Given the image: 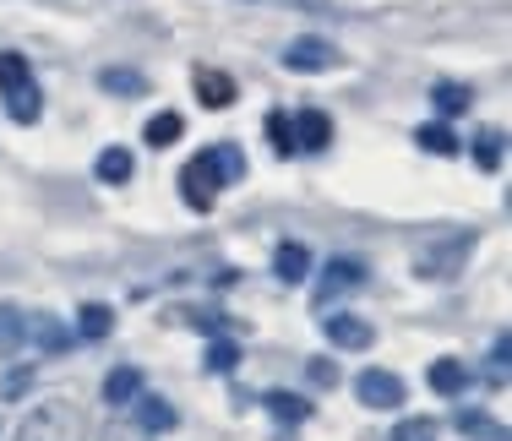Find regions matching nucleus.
<instances>
[{"instance_id": "1", "label": "nucleus", "mask_w": 512, "mask_h": 441, "mask_svg": "<svg viewBox=\"0 0 512 441\" xmlns=\"http://www.w3.org/2000/svg\"><path fill=\"white\" fill-rule=\"evenodd\" d=\"M240 175H246V153H240L235 142H218V147H207V153H197L186 169H180V196H186V207L207 213L213 196L224 186H235Z\"/></svg>"}, {"instance_id": "2", "label": "nucleus", "mask_w": 512, "mask_h": 441, "mask_svg": "<svg viewBox=\"0 0 512 441\" xmlns=\"http://www.w3.org/2000/svg\"><path fill=\"white\" fill-rule=\"evenodd\" d=\"M17 441H82V414L77 403L66 398H50L17 425Z\"/></svg>"}, {"instance_id": "3", "label": "nucleus", "mask_w": 512, "mask_h": 441, "mask_svg": "<svg viewBox=\"0 0 512 441\" xmlns=\"http://www.w3.org/2000/svg\"><path fill=\"white\" fill-rule=\"evenodd\" d=\"M469 235H453V240H442V245H425L420 256H414V267H420V278H453L458 267H463V256H469Z\"/></svg>"}, {"instance_id": "4", "label": "nucleus", "mask_w": 512, "mask_h": 441, "mask_svg": "<svg viewBox=\"0 0 512 441\" xmlns=\"http://www.w3.org/2000/svg\"><path fill=\"white\" fill-rule=\"evenodd\" d=\"M338 60H344V55H338L333 39H295L284 49V66L289 71H333Z\"/></svg>"}, {"instance_id": "5", "label": "nucleus", "mask_w": 512, "mask_h": 441, "mask_svg": "<svg viewBox=\"0 0 512 441\" xmlns=\"http://www.w3.org/2000/svg\"><path fill=\"white\" fill-rule=\"evenodd\" d=\"M365 284V262H355V256H333V262L322 267V284H316V300H338V294L360 289Z\"/></svg>"}, {"instance_id": "6", "label": "nucleus", "mask_w": 512, "mask_h": 441, "mask_svg": "<svg viewBox=\"0 0 512 441\" xmlns=\"http://www.w3.org/2000/svg\"><path fill=\"white\" fill-rule=\"evenodd\" d=\"M289 142L306 147V153H322V147L333 142V120H327L322 109H300V115H289Z\"/></svg>"}, {"instance_id": "7", "label": "nucleus", "mask_w": 512, "mask_h": 441, "mask_svg": "<svg viewBox=\"0 0 512 441\" xmlns=\"http://www.w3.org/2000/svg\"><path fill=\"white\" fill-rule=\"evenodd\" d=\"M322 333H327V343H338V349H371L376 343V327L360 322V316H349V311L322 316Z\"/></svg>"}, {"instance_id": "8", "label": "nucleus", "mask_w": 512, "mask_h": 441, "mask_svg": "<svg viewBox=\"0 0 512 441\" xmlns=\"http://www.w3.org/2000/svg\"><path fill=\"white\" fill-rule=\"evenodd\" d=\"M355 392H360L365 409H398V403H404V382H398L393 371H365L355 382Z\"/></svg>"}, {"instance_id": "9", "label": "nucleus", "mask_w": 512, "mask_h": 441, "mask_svg": "<svg viewBox=\"0 0 512 441\" xmlns=\"http://www.w3.org/2000/svg\"><path fill=\"white\" fill-rule=\"evenodd\" d=\"M131 414H137V425L148 436H169L180 425V414H175V403H169V398H137V403H131Z\"/></svg>"}, {"instance_id": "10", "label": "nucleus", "mask_w": 512, "mask_h": 441, "mask_svg": "<svg viewBox=\"0 0 512 441\" xmlns=\"http://www.w3.org/2000/svg\"><path fill=\"white\" fill-rule=\"evenodd\" d=\"M235 77H229V71H213V66H197V98L207 109H229L235 104Z\"/></svg>"}, {"instance_id": "11", "label": "nucleus", "mask_w": 512, "mask_h": 441, "mask_svg": "<svg viewBox=\"0 0 512 441\" xmlns=\"http://www.w3.org/2000/svg\"><path fill=\"white\" fill-rule=\"evenodd\" d=\"M142 398V371L137 365H115V371L104 376V403H115V409H126V403Z\"/></svg>"}, {"instance_id": "12", "label": "nucleus", "mask_w": 512, "mask_h": 441, "mask_svg": "<svg viewBox=\"0 0 512 441\" xmlns=\"http://www.w3.org/2000/svg\"><path fill=\"white\" fill-rule=\"evenodd\" d=\"M262 409L273 414V420H284V425H306L311 420V403L300 398V392H289V387H273L262 398Z\"/></svg>"}, {"instance_id": "13", "label": "nucleus", "mask_w": 512, "mask_h": 441, "mask_svg": "<svg viewBox=\"0 0 512 441\" xmlns=\"http://www.w3.org/2000/svg\"><path fill=\"white\" fill-rule=\"evenodd\" d=\"M273 273L284 278V284H300V278H311V251L300 240H284L273 256Z\"/></svg>"}, {"instance_id": "14", "label": "nucleus", "mask_w": 512, "mask_h": 441, "mask_svg": "<svg viewBox=\"0 0 512 441\" xmlns=\"http://www.w3.org/2000/svg\"><path fill=\"white\" fill-rule=\"evenodd\" d=\"M22 338H28L33 349H44V354H66V349H71V333L55 322V316H33L28 333H22Z\"/></svg>"}, {"instance_id": "15", "label": "nucleus", "mask_w": 512, "mask_h": 441, "mask_svg": "<svg viewBox=\"0 0 512 441\" xmlns=\"http://www.w3.org/2000/svg\"><path fill=\"white\" fill-rule=\"evenodd\" d=\"M425 382H431V392H442V398H458V392L469 387V365L463 360H431Z\"/></svg>"}, {"instance_id": "16", "label": "nucleus", "mask_w": 512, "mask_h": 441, "mask_svg": "<svg viewBox=\"0 0 512 441\" xmlns=\"http://www.w3.org/2000/svg\"><path fill=\"white\" fill-rule=\"evenodd\" d=\"M453 425H458V436H469V441H507V431L485 409H458Z\"/></svg>"}, {"instance_id": "17", "label": "nucleus", "mask_w": 512, "mask_h": 441, "mask_svg": "<svg viewBox=\"0 0 512 441\" xmlns=\"http://www.w3.org/2000/svg\"><path fill=\"white\" fill-rule=\"evenodd\" d=\"M109 327H115V311H109V305L88 300V305H82V311H77V338L99 343V338H109Z\"/></svg>"}, {"instance_id": "18", "label": "nucleus", "mask_w": 512, "mask_h": 441, "mask_svg": "<svg viewBox=\"0 0 512 441\" xmlns=\"http://www.w3.org/2000/svg\"><path fill=\"white\" fill-rule=\"evenodd\" d=\"M131 175H137V158H131L126 147H104L99 153V180L104 186H126Z\"/></svg>"}, {"instance_id": "19", "label": "nucleus", "mask_w": 512, "mask_h": 441, "mask_svg": "<svg viewBox=\"0 0 512 441\" xmlns=\"http://www.w3.org/2000/svg\"><path fill=\"white\" fill-rule=\"evenodd\" d=\"M431 104L442 109V115H463V109L474 104V88L469 82H431Z\"/></svg>"}, {"instance_id": "20", "label": "nucleus", "mask_w": 512, "mask_h": 441, "mask_svg": "<svg viewBox=\"0 0 512 441\" xmlns=\"http://www.w3.org/2000/svg\"><path fill=\"white\" fill-rule=\"evenodd\" d=\"M469 153H474V164H480V169H502L507 137H502L496 126H485V131H474V147H469Z\"/></svg>"}, {"instance_id": "21", "label": "nucleus", "mask_w": 512, "mask_h": 441, "mask_svg": "<svg viewBox=\"0 0 512 441\" xmlns=\"http://www.w3.org/2000/svg\"><path fill=\"white\" fill-rule=\"evenodd\" d=\"M202 365H207V376H235L240 371V343L213 338V343H207V354H202Z\"/></svg>"}, {"instance_id": "22", "label": "nucleus", "mask_w": 512, "mask_h": 441, "mask_svg": "<svg viewBox=\"0 0 512 441\" xmlns=\"http://www.w3.org/2000/svg\"><path fill=\"white\" fill-rule=\"evenodd\" d=\"M22 333H28V316L17 305H0V360H11L22 349Z\"/></svg>"}, {"instance_id": "23", "label": "nucleus", "mask_w": 512, "mask_h": 441, "mask_svg": "<svg viewBox=\"0 0 512 441\" xmlns=\"http://www.w3.org/2000/svg\"><path fill=\"white\" fill-rule=\"evenodd\" d=\"M6 115L17 120V126H33V120L44 115V98H39V88H17V93H6Z\"/></svg>"}, {"instance_id": "24", "label": "nucleus", "mask_w": 512, "mask_h": 441, "mask_svg": "<svg viewBox=\"0 0 512 441\" xmlns=\"http://www.w3.org/2000/svg\"><path fill=\"white\" fill-rule=\"evenodd\" d=\"M142 137H148V147H169V142L186 137V120H180L175 109H164V115L148 120V131H142Z\"/></svg>"}, {"instance_id": "25", "label": "nucleus", "mask_w": 512, "mask_h": 441, "mask_svg": "<svg viewBox=\"0 0 512 441\" xmlns=\"http://www.w3.org/2000/svg\"><path fill=\"white\" fill-rule=\"evenodd\" d=\"M33 82V71H28V55H17V49H6L0 55V93H17V88H28Z\"/></svg>"}, {"instance_id": "26", "label": "nucleus", "mask_w": 512, "mask_h": 441, "mask_svg": "<svg viewBox=\"0 0 512 441\" xmlns=\"http://www.w3.org/2000/svg\"><path fill=\"white\" fill-rule=\"evenodd\" d=\"M99 82H104V93H126V98L148 93V77H142V71H126V66H109Z\"/></svg>"}, {"instance_id": "27", "label": "nucleus", "mask_w": 512, "mask_h": 441, "mask_svg": "<svg viewBox=\"0 0 512 441\" xmlns=\"http://www.w3.org/2000/svg\"><path fill=\"white\" fill-rule=\"evenodd\" d=\"M414 142H420L425 153H436V158H453L458 153V137L447 126H420V131H414Z\"/></svg>"}, {"instance_id": "28", "label": "nucleus", "mask_w": 512, "mask_h": 441, "mask_svg": "<svg viewBox=\"0 0 512 441\" xmlns=\"http://www.w3.org/2000/svg\"><path fill=\"white\" fill-rule=\"evenodd\" d=\"M267 142H273V153H295V142H289V115L284 109H273V115H267Z\"/></svg>"}, {"instance_id": "29", "label": "nucleus", "mask_w": 512, "mask_h": 441, "mask_svg": "<svg viewBox=\"0 0 512 441\" xmlns=\"http://www.w3.org/2000/svg\"><path fill=\"white\" fill-rule=\"evenodd\" d=\"M393 441H436V420H425V414H414V420H398Z\"/></svg>"}, {"instance_id": "30", "label": "nucleus", "mask_w": 512, "mask_h": 441, "mask_svg": "<svg viewBox=\"0 0 512 441\" xmlns=\"http://www.w3.org/2000/svg\"><path fill=\"white\" fill-rule=\"evenodd\" d=\"M186 322L197 327V333H224V316L218 311H186Z\"/></svg>"}, {"instance_id": "31", "label": "nucleus", "mask_w": 512, "mask_h": 441, "mask_svg": "<svg viewBox=\"0 0 512 441\" xmlns=\"http://www.w3.org/2000/svg\"><path fill=\"white\" fill-rule=\"evenodd\" d=\"M306 371H311V382H316V387H333V382H338V365H333V360H311Z\"/></svg>"}, {"instance_id": "32", "label": "nucleus", "mask_w": 512, "mask_h": 441, "mask_svg": "<svg viewBox=\"0 0 512 441\" xmlns=\"http://www.w3.org/2000/svg\"><path fill=\"white\" fill-rule=\"evenodd\" d=\"M502 376H507V338H496V349H491V382L502 387Z\"/></svg>"}, {"instance_id": "33", "label": "nucleus", "mask_w": 512, "mask_h": 441, "mask_svg": "<svg viewBox=\"0 0 512 441\" xmlns=\"http://www.w3.org/2000/svg\"><path fill=\"white\" fill-rule=\"evenodd\" d=\"M28 382H33V371H11V376H6V398H22V392H28Z\"/></svg>"}]
</instances>
